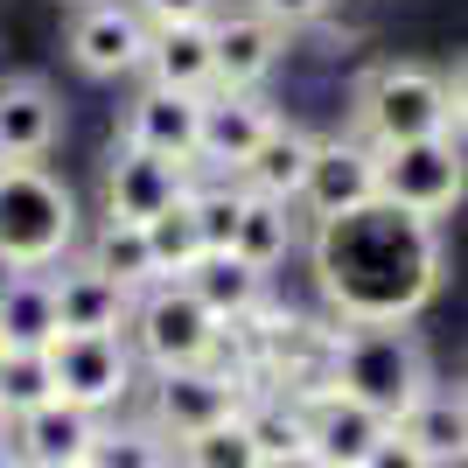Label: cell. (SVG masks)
Returning <instances> with one entry per match:
<instances>
[{"label":"cell","instance_id":"1","mask_svg":"<svg viewBox=\"0 0 468 468\" xmlns=\"http://www.w3.org/2000/svg\"><path fill=\"white\" fill-rule=\"evenodd\" d=\"M314 280L335 322H412L441 293V231L391 203L314 224Z\"/></svg>","mask_w":468,"mask_h":468},{"label":"cell","instance_id":"2","mask_svg":"<svg viewBox=\"0 0 468 468\" xmlns=\"http://www.w3.org/2000/svg\"><path fill=\"white\" fill-rule=\"evenodd\" d=\"M448 133L462 140V70H427V63H378L356 84V140L399 147V140Z\"/></svg>","mask_w":468,"mask_h":468},{"label":"cell","instance_id":"3","mask_svg":"<svg viewBox=\"0 0 468 468\" xmlns=\"http://www.w3.org/2000/svg\"><path fill=\"white\" fill-rule=\"evenodd\" d=\"M329 385L350 391V399H364V406L385 412V420H399V412L433 385L427 343H420L406 322H335Z\"/></svg>","mask_w":468,"mask_h":468},{"label":"cell","instance_id":"4","mask_svg":"<svg viewBox=\"0 0 468 468\" xmlns=\"http://www.w3.org/2000/svg\"><path fill=\"white\" fill-rule=\"evenodd\" d=\"M78 238V196L42 161H0V266L49 273Z\"/></svg>","mask_w":468,"mask_h":468},{"label":"cell","instance_id":"5","mask_svg":"<svg viewBox=\"0 0 468 468\" xmlns=\"http://www.w3.org/2000/svg\"><path fill=\"white\" fill-rule=\"evenodd\" d=\"M378 203L441 224V217L462 203V140L427 133V140L378 147Z\"/></svg>","mask_w":468,"mask_h":468},{"label":"cell","instance_id":"6","mask_svg":"<svg viewBox=\"0 0 468 468\" xmlns=\"http://www.w3.org/2000/svg\"><path fill=\"white\" fill-rule=\"evenodd\" d=\"M126 335H133V350L147 356L154 371H182V364H203V356H210L217 322L203 314V301H196L182 280H154L147 293H133Z\"/></svg>","mask_w":468,"mask_h":468},{"label":"cell","instance_id":"7","mask_svg":"<svg viewBox=\"0 0 468 468\" xmlns=\"http://www.w3.org/2000/svg\"><path fill=\"white\" fill-rule=\"evenodd\" d=\"M63 49H70V63L98 84L133 78L140 57H147V21L133 15V0H78Z\"/></svg>","mask_w":468,"mask_h":468},{"label":"cell","instance_id":"8","mask_svg":"<svg viewBox=\"0 0 468 468\" xmlns=\"http://www.w3.org/2000/svg\"><path fill=\"white\" fill-rule=\"evenodd\" d=\"M49 378H57V399L105 412L133 391V350H126V335H57L49 343Z\"/></svg>","mask_w":468,"mask_h":468},{"label":"cell","instance_id":"9","mask_svg":"<svg viewBox=\"0 0 468 468\" xmlns=\"http://www.w3.org/2000/svg\"><path fill=\"white\" fill-rule=\"evenodd\" d=\"M287 28H273L252 7H217L210 15V91H259L280 70Z\"/></svg>","mask_w":468,"mask_h":468},{"label":"cell","instance_id":"10","mask_svg":"<svg viewBox=\"0 0 468 468\" xmlns=\"http://www.w3.org/2000/svg\"><path fill=\"white\" fill-rule=\"evenodd\" d=\"M301 210L322 224V217H350L364 203H378V147L356 133H335V140H314V161H308V182L293 196Z\"/></svg>","mask_w":468,"mask_h":468},{"label":"cell","instance_id":"11","mask_svg":"<svg viewBox=\"0 0 468 468\" xmlns=\"http://www.w3.org/2000/svg\"><path fill=\"white\" fill-rule=\"evenodd\" d=\"M301 420H308V468H364L371 448L391 433L385 412H371L364 399H350L335 385L301 399Z\"/></svg>","mask_w":468,"mask_h":468},{"label":"cell","instance_id":"12","mask_svg":"<svg viewBox=\"0 0 468 468\" xmlns=\"http://www.w3.org/2000/svg\"><path fill=\"white\" fill-rule=\"evenodd\" d=\"M238 406H245V385H231V378L210 371V364H182V371H161L154 420H147V427H154L161 441H189V433L231 420Z\"/></svg>","mask_w":468,"mask_h":468},{"label":"cell","instance_id":"13","mask_svg":"<svg viewBox=\"0 0 468 468\" xmlns=\"http://www.w3.org/2000/svg\"><path fill=\"white\" fill-rule=\"evenodd\" d=\"M182 189H189V168H182V161H161V154H147V147L112 140V154H105V217H112V224H147V217H161Z\"/></svg>","mask_w":468,"mask_h":468},{"label":"cell","instance_id":"14","mask_svg":"<svg viewBox=\"0 0 468 468\" xmlns=\"http://www.w3.org/2000/svg\"><path fill=\"white\" fill-rule=\"evenodd\" d=\"M273 105L259 91H203L196 98V168H217V176H231L238 161L252 154L266 126H273Z\"/></svg>","mask_w":468,"mask_h":468},{"label":"cell","instance_id":"15","mask_svg":"<svg viewBox=\"0 0 468 468\" xmlns=\"http://www.w3.org/2000/svg\"><path fill=\"white\" fill-rule=\"evenodd\" d=\"M91 433H98V412L70 406V399H42L36 412L7 420V454L21 468H78Z\"/></svg>","mask_w":468,"mask_h":468},{"label":"cell","instance_id":"16","mask_svg":"<svg viewBox=\"0 0 468 468\" xmlns=\"http://www.w3.org/2000/svg\"><path fill=\"white\" fill-rule=\"evenodd\" d=\"M49 308H57V335H126V314H133V293L112 287L91 266H63L49 273Z\"/></svg>","mask_w":468,"mask_h":468},{"label":"cell","instance_id":"17","mask_svg":"<svg viewBox=\"0 0 468 468\" xmlns=\"http://www.w3.org/2000/svg\"><path fill=\"white\" fill-rule=\"evenodd\" d=\"M391 433H399V441H406L427 468H462L468 462V406H462V385H427L406 412H399V420H391Z\"/></svg>","mask_w":468,"mask_h":468},{"label":"cell","instance_id":"18","mask_svg":"<svg viewBox=\"0 0 468 468\" xmlns=\"http://www.w3.org/2000/svg\"><path fill=\"white\" fill-rule=\"evenodd\" d=\"M63 140V98L42 78L0 84V161H49Z\"/></svg>","mask_w":468,"mask_h":468},{"label":"cell","instance_id":"19","mask_svg":"<svg viewBox=\"0 0 468 468\" xmlns=\"http://www.w3.org/2000/svg\"><path fill=\"white\" fill-rule=\"evenodd\" d=\"M119 140H126V147H147V154H161V161L196 168V98L189 91H161V84L133 91L126 119H119Z\"/></svg>","mask_w":468,"mask_h":468},{"label":"cell","instance_id":"20","mask_svg":"<svg viewBox=\"0 0 468 468\" xmlns=\"http://www.w3.org/2000/svg\"><path fill=\"white\" fill-rule=\"evenodd\" d=\"M308 161H314V133H308V126H293V119H273V126H266V140L238 161L231 176H238V189L293 203V196H301V182H308Z\"/></svg>","mask_w":468,"mask_h":468},{"label":"cell","instance_id":"21","mask_svg":"<svg viewBox=\"0 0 468 468\" xmlns=\"http://www.w3.org/2000/svg\"><path fill=\"white\" fill-rule=\"evenodd\" d=\"M147 84L161 91H210V21H168V28H147V57H140Z\"/></svg>","mask_w":468,"mask_h":468},{"label":"cell","instance_id":"22","mask_svg":"<svg viewBox=\"0 0 468 468\" xmlns=\"http://www.w3.org/2000/svg\"><path fill=\"white\" fill-rule=\"evenodd\" d=\"M238 420H245V433L259 441V462L266 468H308V420H301V399L252 385L245 406H238Z\"/></svg>","mask_w":468,"mask_h":468},{"label":"cell","instance_id":"23","mask_svg":"<svg viewBox=\"0 0 468 468\" xmlns=\"http://www.w3.org/2000/svg\"><path fill=\"white\" fill-rule=\"evenodd\" d=\"M49 343H57L49 273L7 266V273H0V350H49Z\"/></svg>","mask_w":468,"mask_h":468},{"label":"cell","instance_id":"24","mask_svg":"<svg viewBox=\"0 0 468 468\" xmlns=\"http://www.w3.org/2000/svg\"><path fill=\"white\" fill-rule=\"evenodd\" d=\"M182 287L203 301L210 322H238V314H252L259 301H266V273H252L238 252H203L189 273H182Z\"/></svg>","mask_w":468,"mask_h":468},{"label":"cell","instance_id":"25","mask_svg":"<svg viewBox=\"0 0 468 468\" xmlns=\"http://www.w3.org/2000/svg\"><path fill=\"white\" fill-rule=\"evenodd\" d=\"M231 252L245 259L252 273H273L280 259L293 252V203L238 189V231H231Z\"/></svg>","mask_w":468,"mask_h":468},{"label":"cell","instance_id":"26","mask_svg":"<svg viewBox=\"0 0 468 468\" xmlns=\"http://www.w3.org/2000/svg\"><path fill=\"white\" fill-rule=\"evenodd\" d=\"M84 266L91 273H105L112 287H126V293H147L154 287V259H147V238H140V224H98V238H91V252H84Z\"/></svg>","mask_w":468,"mask_h":468},{"label":"cell","instance_id":"27","mask_svg":"<svg viewBox=\"0 0 468 468\" xmlns=\"http://www.w3.org/2000/svg\"><path fill=\"white\" fill-rule=\"evenodd\" d=\"M140 238H147V259H154L161 280H182V273H189L196 259H203V238H196V217H189V189H182L161 217H147Z\"/></svg>","mask_w":468,"mask_h":468},{"label":"cell","instance_id":"28","mask_svg":"<svg viewBox=\"0 0 468 468\" xmlns=\"http://www.w3.org/2000/svg\"><path fill=\"white\" fill-rule=\"evenodd\" d=\"M168 454H176V468H266L259 462V441L245 433V420H217V427L189 433V441H168Z\"/></svg>","mask_w":468,"mask_h":468},{"label":"cell","instance_id":"29","mask_svg":"<svg viewBox=\"0 0 468 468\" xmlns=\"http://www.w3.org/2000/svg\"><path fill=\"white\" fill-rule=\"evenodd\" d=\"M78 468H176V454H168V441L154 427H105L98 420V433H91V448H84Z\"/></svg>","mask_w":468,"mask_h":468},{"label":"cell","instance_id":"30","mask_svg":"<svg viewBox=\"0 0 468 468\" xmlns=\"http://www.w3.org/2000/svg\"><path fill=\"white\" fill-rule=\"evenodd\" d=\"M42 399H57L49 350H0V420H21V412H36Z\"/></svg>","mask_w":468,"mask_h":468},{"label":"cell","instance_id":"31","mask_svg":"<svg viewBox=\"0 0 468 468\" xmlns=\"http://www.w3.org/2000/svg\"><path fill=\"white\" fill-rule=\"evenodd\" d=\"M189 217H196L203 252H231V231H238V182H203V189H189Z\"/></svg>","mask_w":468,"mask_h":468},{"label":"cell","instance_id":"32","mask_svg":"<svg viewBox=\"0 0 468 468\" xmlns=\"http://www.w3.org/2000/svg\"><path fill=\"white\" fill-rule=\"evenodd\" d=\"M224 0H133V15L147 28H168V21H210Z\"/></svg>","mask_w":468,"mask_h":468},{"label":"cell","instance_id":"33","mask_svg":"<svg viewBox=\"0 0 468 468\" xmlns=\"http://www.w3.org/2000/svg\"><path fill=\"white\" fill-rule=\"evenodd\" d=\"M252 15H266L273 28H308V21H322L335 7V0H245Z\"/></svg>","mask_w":468,"mask_h":468},{"label":"cell","instance_id":"34","mask_svg":"<svg viewBox=\"0 0 468 468\" xmlns=\"http://www.w3.org/2000/svg\"><path fill=\"white\" fill-rule=\"evenodd\" d=\"M364 468H427V462H420V454H412L399 433H385V441L371 448V462H364Z\"/></svg>","mask_w":468,"mask_h":468},{"label":"cell","instance_id":"35","mask_svg":"<svg viewBox=\"0 0 468 468\" xmlns=\"http://www.w3.org/2000/svg\"><path fill=\"white\" fill-rule=\"evenodd\" d=\"M0 468H21V462H15V454H7V448H0Z\"/></svg>","mask_w":468,"mask_h":468},{"label":"cell","instance_id":"36","mask_svg":"<svg viewBox=\"0 0 468 468\" xmlns=\"http://www.w3.org/2000/svg\"><path fill=\"white\" fill-rule=\"evenodd\" d=\"M0 448H7V420H0Z\"/></svg>","mask_w":468,"mask_h":468}]
</instances>
